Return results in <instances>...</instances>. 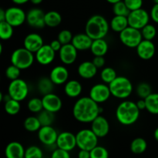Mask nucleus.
Returning a JSON list of instances; mask_svg holds the SVG:
<instances>
[{
	"label": "nucleus",
	"mask_w": 158,
	"mask_h": 158,
	"mask_svg": "<svg viewBox=\"0 0 158 158\" xmlns=\"http://www.w3.org/2000/svg\"><path fill=\"white\" fill-rule=\"evenodd\" d=\"M103 111L99 103L89 97H83L76 101L73 107V115L80 123H91V122Z\"/></svg>",
	"instance_id": "nucleus-1"
},
{
	"label": "nucleus",
	"mask_w": 158,
	"mask_h": 158,
	"mask_svg": "<svg viewBox=\"0 0 158 158\" xmlns=\"http://www.w3.org/2000/svg\"><path fill=\"white\" fill-rule=\"evenodd\" d=\"M140 110L137 103L131 100H123L117 106L116 110V118L120 124L131 126L138 120Z\"/></svg>",
	"instance_id": "nucleus-2"
},
{
	"label": "nucleus",
	"mask_w": 158,
	"mask_h": 158,
	"mask_svg": "<svg viewBox=\"0 0 158 158\" xmlns=\"http://www.w3.org/2000/svg\"><path fill=\"white\" fill-rule=\"evenodd\" d=\"M110 24L104 16L94 15L87 20L85 26V32L93 40L104 39L107 35Z\"/></svg>",
	"instance_id": "nucleus-3"
},
{
	"label": "nucleus",
	"mask_w": 158,
	"mask_h": 158,
	"mask_svg": "<svg viewBox=\"0 0 158 158\" xmlns=\"http://www.w3.org/2000/svg\"><path fill=\"white\" fill-rule=\"evenodd\" d=\"M109 85L111 95L120 100L127 99L131 95L134 89L132 83L127 77L117 76Z\"/></svg>",
	"instance_id": "nucleus-4"
},
{
	"label": "nucleus",
	"mask_w": 158,
	"mask_h": 158,
	"mask_svg": "<svg viewBox=\"0 0 158 158\" xmlns=\"http://www.w3.org/2000/svg\"><path fill=\"white\" fill-rule=\"evenodd\" d=\"M35 59L33 52L28 50L23 46L22 48L15 49L12 52L10 60L12 64L15 65L21 70H23L31 67L33 64Z\"/></svg>",
	"instance_id": "nucleus-5"
},
{
	"label": "nucleus",
	"mask_w": 158,
	"mask_h": 158,
	"mask_svg": "<svg viewBox=\"0 0 158 158\" xmlns=\"http://www.w3.org/2000/svg\"><path fill=\"white\" fill-rule=\"evenodd\" d=\"M77 148L80 150L90 151L98 145L99 137L90 129H83L76 134Z\"/></svg>",
	"instance_id": "nucleus-6"
},
{
	"label": "nucleus",
	"mask_w": 158,
	"mask_h": 158,
	"mask_svg": "<svg viewBox=\"0 0 158 158\" xmlns=\"http://www.w3.org/2000/svg\"><path fill=\"white\" fill-rule=\"evenodd\" d=\"M120 42L125 46L129 48H137L139 43L143 40L140 29L128 26L119 35Z\"/></svg>",
	"instance_id": "nucleus-7"
},
{
	"label": "nucleus",
	"mask_w": 158,
	"mask_h": 158,
	"mask_svg": "<svg viewBox=\"0 0 158 158\" xmlns=\"http://www.w3.org/2000/svg\"><path fill=\"white\" fill-rule=\"evenodd\" d=\"M8 94L12 99L21 102L28 97L29 86L23 79L11 80L8 86Z\"/></svg>",
	"instance_id": "nucleus-8"
},
{
	"label": "nucleus",
	"mask_w": 158,
	"mask_h": 158,
	"mask_svg": "<svg viewBox=\"0 0 158 158\" xmlns=\"http://www.w3.org/2000/svg\"><path fill=\"white\" fill-rule=\"evenodd\" d=\"M151 19L150 13L145 9H140L131 11L127 15L129 26L136 28L137 29H141L143 26L148 24Z\"/></svg>",
	"instance_id": "nucleus-9"
},
{
	"label": "nucleus",
	"mask_w": 158,
	"mask_h": 158,
	"mask_svg": "<svg viewBox=\"0 0 158 158\" xmlns=\"http://www.w3.org/2000/svg\"><path fill=\"white\" fill-rule=\"evenodd\" d=\"M111 93L109 85L106 83H97L89 89V97L97 103H105L110 97Z\"/></svg>",
	"instance_id": "nucleus-10"
},
{
	"label": "nucleus",
	"mask_w": 158,
	"mask_h": 158,
	"mask_svg": "<svg viewBox=\"0 0 158 158\" xmlns=\"http://www.w3.org/2000/svg\"><path fill=\"white\" fill-rule=\"evenodd\" d=\"M6 21L13 27H18L26 22V13L20 7L12 6L6 9Z\"/></svg>",
	"instance_id": "nucleus-11"
},
{
	"label": "nucleus",
	"mask_w": 158,
	"mask_h": 158,
	"mask_svg": "<svg viewBox=\"0 0 158 158\" xmlns=\"http://www.w3.org/2000/svg\"><path fill=\"white\" fill-rule=\"evenodd\" d=\"M38 138L43 145L46 147L56 145L59 134L56 130L50 126H42L38 131Z\"/></svg>",
	"instance_id": "nucleus-12"
},
{
	"label": "nucleus",
	"mask_w": 158,
	"mask_h": 158,
	"mask_svg": "<svg viewBox=\"0 0 158 158\" xmlns=\"http://www.w3.org/2000/svg\"><path fill=\"white\" fill-rule=\"evenodd\" d=\"M45 12L40 8L29 9L26 13V23L29 26L35 29H43L46 26Z\"/></svg>",
	"instance_id": "nucleus-13"
},
{
	"label": "nucleus",
	"mask_w": 158,
	"mask_h": 158,
	"mask_svg": "<svg viewBox=\"0 0 158 158\" xmlns=\"http://www.w3.org/2000/svg\"><path fill=\"white\" fill-rule=\"evenodd\" d=\"M56 148L66 150L69 152L73 151L76 147H77L76 134L69 132V131L60 133L56 143Z\"/></svg>",
	"instance_id": "nucleus-14"
},
{
	"label": "nucleus",
	"mask_w": 158,
	"mask_h": 158,
	"mask_svg": "<svg viewBox=\"0 0 158 158\" xmlns=\"http://www.w3.org/2000/svg\"><path fill=\"white\" fill-rule=\"evenodd\" d=\"M56 51L52 49L50 45L44 44L35 54L36 61L42 66L51 64L55 60Z\"/></svg>",
	"instance_id": "nucleus-15"
},
{
	"label": "nucleus",
	"mask_w": 158,
	"mask_h": 158,
	"mask_svg": "<svg viewBox=\"0 0 158 158\" xmlns=\"http://www.w3.org/2000/svg\"><path fill=\"white\" fill-rule=\"evenodd\" d=\"M77 52H78L77 49L72 43L63 45L60 50L59 51V57L60 61L65 65L73 64L77 60V55H78Z\"/></svg>",
	"instance_id": "nucleus-16"
},
{
	"label": "nucleus",
	"mask_w": 158,
	"mask_h": 158,
	"mask_svg": "<svg viewBox=\"0 0 158 158\" xmlns=\"http://www.w3.org/2000/svg\"><path fill=\"white\" fill-rule=\"evenodd\" d=\"M42 100H43V109L54 114L59 112L63 106V101L61 98L53 93L44 95L42 98Z\"/></svg>",
	"instance_id": "nucleus-17"
},
{
	"label": "nucleus",
	"mask_w": 158,
	"mask_h": 158,
	"mask_svg": "<svg viewBox=\"0 0 158 158\" xmlns=\"http://www.w3.org/2000/svg\"><path fill=\"white\" fill-rule=\"evenodd\" d=\"M137 56L141 60H149L155 55L156 47L152 40H143L136 48Z\"/></svg>",
	"instance_id": "nucleus-18"
},
{
	"label": "nucleus",
	"mask_w": 158,
	"mask_h": 158,
	"mask_svg": "<svg viewBox=\"0 0 158 158\" xmlns=\"http://www.w3.org/2000/svg\"><path fill=\"white\" fill-rule=\"evenodd\" d=\"M91 130L99 138H103L109 134L110 123L104 117L99 115L91 122Z\"/></svg>",
	"instance_id": "nucleus-19"
},
{
	"label": "nucleus",
	"mask_w": 158,
	"mask_h": 158,
	"mask_svg": "<svg viewBox=\"0 0 158 158\" xmlns=\"http://www.w3.org/2000/svg\"><path fill=\"white\" fill-rule=\"evenodd\" d=\"M43 45V37L35 32H31L26 35L23 40V46L33 53H35Z\"/></svg>",
	"instance_id": "nucleus-20"
},
{
	"label": "nucleus",
	"mask_w": 158,
	"mask_h": 158,
	"mask_svg": "<svg viewBox=\"0 0 158 158\" xmlns=\"http://www.w3.org/2000/svg\"><path fill=\"white\" fill-rule=\"evenodd\" d=\"M69 70L64 66H56L49 73V78L57 86L65 84L69 79Z\"/></svg>",
	"instance_id": "nucleus-21"
},
{
	"label": "nucleus",
	"mask_w": 158,
	"mask_h": 158,
	"mask_svg": "<svg viewBox=\"0 0 158 158\" xmlns=\"http://www.w3.org/2000/svg\"><path fill=\"white\" fill-rule=\"evenodd\" d=\"M98 68L92 61H84L79 65L77 73L81 78L84 80H90L97 73Z\"/></svg>",
	"instance_id": "nucleus-22"
},
{
	"label": "nucleus",
	"mask_w": 158,
	"mask_h": 158,
	"mask_svg": "<svg viewBox=\"0 0 158 158\" xmlns=\"http://www.w3.org/2000/svg\"><path fill=\"white\" fill-rule=\"evenodd\" d=\"M93 41L94 40L85 32L74 35L71 43L77 48L78 51H85L90 49Z\"/></svg>",
	"instance_id": "nucleus-23"
},
{
	"label": "nucleus",
	"mask_w": 158,
	"mask_h": 158,
	"mask_svg": "<svg viewBox=\"0 0 158 158\" xmlns=\"http://www.w3.org/2000/svg\"><path fill=\"white\" fill-rule=\"evenodd\" d=\"M24 147L17 141H12L8 143L5 149V154L8 158H23L25 157Z\"/></svg>",
	"instance_id": "nucleus-24"
},
{
	"label": "nucleus",
	"mask_w": 158,
	"mask_h": 158,
	"mask_svg": "<svg viewBox=\"0 0 158 158\" xmlns=\"http://www.w3.org/2000/svg\"><path fill=\"white\" fill-rule=\"evenodd\" d=\"M83 91L82 84L77 80H68L64 85V93L69 98L80 97Z\"/></svg>",
	"instance_id": "nucleus-25"
},
{
	"label": "nucleus",
	"mask_w": 158,
	"mask_h": 158,
	"mask_svg": "<svg viewBox=\"0 0 158 158\" xmlns=\"http://www.w3.org/2000/svg\"><path fill=\"white\" fill-rule=\"evenodd\" d=\"M109 46L104 39L94 40L90 47V51L94 56H104L108 52Z\"/></svg>",
	"instance_id": "nucleus-26"
},
{
	"label": "nucleus",
	"mask_w": 158,
	"mask_h": 158,
	"mask_svg": "<svg viewBox=\"0 0 158 158\" xmlns=\"http://www.w3.org/2000/svg\"><path fill=\"white\" fill-rule=\"evenodd\" d=\"M110 26L113 31L120 33V32L124 30L127 27L129 26L127 16L115 15L111 19L110 23Z\"/></svg>",
	"instance_id": "nucleus-27"
},
{
	"label": "nucleus",
	"mask_w": 158,
	"mask_h": 158,
	"mask_svg": "<svg viewBox=\"0 0 158 158\" xmlns=\"http://www.w3.org/2000/svg\"><path fill=\"white\" fill-rule=\"evenodd\" d=\"M54 83L49 77H41L37 83V89L43 96L52 93L54 89Z\"/></svg>",
	"instance_id": "nucleus-28"
},
{
	"label": "nucleus",
	"mask_w": 158,
	"mask_h": 158,
	"mask_svg": "<svg viewBox=\"0 0 158 158\" xmlns=\"http://www.w3.org/2000/svg\"><path fill=\"white\" fill-rule=\"evenodd\" d=\"M62 19V15L56 11H49L45 14V23L48 27H57L61 24Z\"/></svg>",
	"instance_id": "nucleus-29"
},
{
	"label": "nucleus",
	"mask_w": 158,
	"mask_h": 158,
	"mask_svg": "<svg viewBox=\"0 0 158 158\" xmlns=\"http://www.w3.org/2000/svg\"><path fill=\"white\" fill-rule=\"evenodd\" d=\"M131 151L134 154H142L147 151L148 143L146 140L142 137H137L134 139L131 143Z\"/></svg>",
	"instance_id": "nucleus-30"
},
{
	"label": "nucleus",
	"mask_w": 158,
	"mask_h": 158,
	"mask_svg": "<svg viewBox=\"0 0 158 158\" xmlns=\"http://www.w3.org/2000/svg\"><path fill=\"white\" fill-rule=\"evenodd\" d=\"M146 110L151 114L158 115V93H151L147 98Z\"/></svg>",
	"instance_id": "nucleus-31"
},
{
	"label": "nucleus",
	"mask_w": 158,
	"mask_h": 158,
	"mask_svg": "<svg viewBox=\"0 0 158 158\" xmlns=\"http://www.w3.org/2000/svg\"><path fill=\"white\" fill-rule=\"evenodd\" d=\"M23 126H24L25 129L29 132H36L41 128L42 124L38 117L30 116L24 120Z\"/></svg>",
	"instance_id": "nucleus-32"
},
{
	"label": "nucleus",
	"mask_w": 158,
	"mask_h": 158,
	"mask_svg": "<svg viewBox=\"0 0 158 158\" xmlns=\"http://www.w3.org/2000/svg\"><path fill=\"white\" fill-rule=\"evenodd\" d=\"M4 108L5 111L9 115L15 116L19 113L20 110H21V105H20V102L16 100L11 98L8 101L5 102Z\"/></svg>",
	"instance_id": "nucleus-33"
},
{
	"label": "nucleus",
	"mask_w": 158,
	"mask_h": 158,
	"mask_svg": "<svg viewBox=\"0 0 158 158\" xmlns=\"http://www.w3.org/2000/svg\"><path fill=\"white\" fill-rule=\"evenodd\" d=\"M14 27L6 21L0 22V38L2 40H9L13 35Z\"/></svg>",
	"instance_id": "nucleus-34"
},
{
	"label": "nucleus",
	"mask_w": 158,
	"mask_h": 158,
	"mask_svg": "<svg viewBox=\"0 0 158 158\" xmlns=\"http://www.w3.org/2000/svg\"><path fill=\"white\" fill-rule=\"evenodd\" d=\"M54 113L48 111L43 109L41 112L38 114V118L41 123L42 126H50L53 123L55 120V115Z\"/></svg>",
	"instance_id": "nucleus-35"
},
{
	"label": "nucleus",
	"mask_w": 158,
	"mask_h": 158,
	"mask_svg": "<svg viewBox=\"0 0 158 158\" xmlns=\"http://www.w3.org/2000/svg\"><path fill=\"white\" fill-rule=\"evenodd\" d=\"M117 77V72L112 67H105L100 73V78L103 83L110 84Z\"/></svg>",
	"instance_id": "nucleus-36"
},
{
	"label": "nucleus",
	"mask_w": 158,
	"mask_h": 158,
	"mask_svg": "<svg viewBox=\"0 0 158 158\" xmlns=\"http://www.w3.org/2000/svg\"><path fill=\"white\" fill-rule=\"evenodd\" d=\"M27 108L30 112L33 114H39L43 110V100L38 97H33L28 102Z\"/></svg>",
	"instance_id": "nucleus-37"
},
{
	"label": "nucleus",
	"mask_w": 158,
	"mask_h": 158,
	"mask_svg": "<svg viewBox=\"0 0 158 158\" xmlns=\"http://www.w3.org/2000/svg\"><path fill=\"white\" fill-rule=\"evenodd\" d=\"M142 36H143V40H153L155 38L156 35H157V29L156 27L152 24H147L146 26H143L141 29Z\"/></svg>",
	"instance_id": "nucleus-38"
},
{
	"label": "nucleus",
	"mask_w": 158,
	"mask_h": 158,
	"mask_svg": "<svg viewBox=\"0 0 158 158\" xmlns=\"http://www.w3.org/2000/svg\"><path fill=\"white\" fill-rule=\"evenodd\" d=\"M136 92H137V96L140 98L145 99L152 93V89H151V86H150L149 83L142 82L137 85Z\"/></svg>",
	"instance_id": "nucleus-39"
},
{
	"label": "nucleus",
	"mask_w": 158,
	"mask_h": 158,
	"mask_svg": "<svg viewBox=\"0 0 158 158\" xmlns=\"http://www.w3.org/2000/svg\"><path fill=\"white\" fill-rule=\"evenodd\" d=\"M113 12L115 15H123L127 16L131 12V10L128 9L127 5L123 1H120L114 4L113 6Z\"/></svg>",
	"instance_id": "nucleus-40"
},
{
	"label": "nucleus",
	"mask_w": 158,
	"mask_h": 158,
	"mask_svg": "<svg viewBox=\"0 0 158 158\" xmlns=\"http://www.w3.org/2000/svg\"><path fill=\"white\" fill-rule=\"evenodd\" d=\"M43 157V153L39 147L30 146L26 149L25 157L26 158H42Z\"/></svg>",
	"instance_id": "nucleus-41"
},
{
	"label": "nucleus",
	"mask_w": 158,
	"mask_h": 158,
	"mask_svg": "<svg viewBox=\"0 0 158 158\" xmlns=\"http://www.w3.org/2000/svg\"><path fill=\"white\" fill-rule=\"evenodd\" d=\"M91 158H108L109 152L105 148L102 146H96L90 151Z\"/></svg>",
	"instance_id": "nucleus-42"
},
{
	"label": "nucleus",
	"mask_w": 158,
	"mask_h": 158,
	"mask_svg": "<svg viewBox=\"0 0 158 158\" xmlns=\"http://www.w3.org/2000/svg\"><path fill=\"white\" fill-rule=\"evenodd\" d=\"M6 76L9 80H14L19 78L20 74H21V69L19 67L15 66V65L12 64L8 66L6 69Z\"/></svg>",
	"instance_id": "nucleus-43"
},
{
	"label": "nucleus",
	"mask_w": 158,
	"mask_h": 158,
	"mask_svg": "<svg viewBox=\"0 0 158 158\" xmlns=\"http://www.w3.org/2000/svg\"><path fill=\"white\" fill-rule=\"evenodd\" d=\"M73 38V35L72 32L68 29H63V30L60 31L58 34V37H57V39L63 45L72 43Z\"/></svg>",
	"instance_id": "nucleus-44"
},
{
	"label": "nucleus",
	"mask_w": 158,
	"mask_h": 158,
	"mask_svg": "<svg viewBox=\"0 0 158 158\" xmlns=\"http://www.w3.org/2000/svg\"><path fill=\"white\" fill-rule=\"evenodd\" d=\"M123 2L131 11L140 9L143 6V0H123Z\"/></svg>",
	"instance_id": "nucleus-45"
},
{
	"label": "nucleus",
	"mask_w": 158,
	"mask_h": 158,
	"mask_svg": "<svg viewBox=\"0 0 158 158\" xmlns=\"http://www.w3.org/2000/svg\"><path fill=\"white\" fill-rule=\"evenodd\" d=\"M51 157L52 158H69L70 154L69 151L57 148L52 152Z\"/></svg>",
	"instance_id": "nucleus-46"
},
{
	"label": "nucleus",
	"mask_w": 158,
	"mask_h": 158,
	"mask_svg": "<svg viewBox=\"0 0 158 158\" xmlns=\"http://www.w3.org/2000/svg\"><path fill=\"white\" fill-rule=\"evenodd\" d=\"M92 62L98 69L103 68L106 63L104 56H94V58L93 59Z\"/></svg>",
	"instance_id": "nucleus-47"
},
{
	"label": "nucleus",
	"mask_w": 158,
	"mask_h": 158,
	"mask_svg": "<svg viewBox=\"0 0 158 158\" xmlns=\"http://www.w3.org/2000/svg\"><path fill=\"white\" fill-rule=\"evenodd\" d=\"M151 19L155 23L158 24V4H154L151 8V12H150Z\"/></svg>",
	"instance_id": "nucleus-48"
},
{
	"label": "nucleus",
	"mask_w": 158,
	"mask_h": 158,
	"mask_svg": "<svg viewBox=\"0 0 158 158\" xmlns=\"http://www.w3.org/2000/svg\"><path fill=\"white\" fill-rule=\"evenodd\" d=\"M49 45H50L51 47L52 48V49H53L54 51H56V52H59V51L60 50V49H61L62 46H63V44L60 43V40H59L58 39H57V40H52Z\"/></svg>",
	"instance_id": "nucleus-49"
},
{
	"label": "nucleus",
	"mask_w": 158,
	"mask_h": 158,
	"mask_svg": "<svg viewBox=\"0 0 158 158\" xmlns=\"http://www.w3.org/2000/svg\"><path fill=\"white\" fill-rule=\"evenodd\" d=\"M79 158H91L90 151H86V150H80L78 153Z\"/></svg>",
	"instance_id": "nucleus-50"
},
{
	"label": "nucleus",
	"mask_w": 158,
	"mask_h": 158,
	"mask_svg": "<svg viewBox=\"0 0 158 158\" xmlns=\"http://www.w3.org/2000/svg\"><path fill=\"white\" fill-rule=\"evenodd\" d=\"M137 106L139 108L140 110H146V101H145V99H141L137 100Z\"/></svg>",
	"instance_id": "nucleus-51"
},
{
	"label": "nucleus",
	"mask_w": 158,
	"mask_h": 158,
	"mask_svg": "<svg viewBox=\"0 0 158 158\" xmlns=\"http://www.w3.org/2000/svg\"><path fill=\"white\" fill-rule=\"evenodd\" d=\"M12 2L15 3V5H18V6H21V5L26 4L28 2H30V0H12Z\"/></svg>",
	"instance_id": "nucleus-52"
},
{
	"label": "nucleus",
	"mask_w": 158,
	"mask_h": 158,
	"mask_svg": "<svg viewBox=\"0 0 158 158\" xmlns=\"http://www.w3.org/2000/svg\"><path fill=\"white\" fill-rule=\"evenodd\" d=\"M6 21V10L3 9H0V22Z\"/></svg>",
	"instance_id": "nucleus-53"
},
{
	"label": "nucleus",
	"mask_w": 158,
	"mask_h": 158,
	"mask_svg": "<svg viewBox=\"0 0 158 158\" xmlns=\"http://www.w3.org/2000/svg\"><path fill=\"white\" fill-rule=\"evenodd\" d=\"M43 0H30V2L32 4L35 5V6H38V5L41 4L43 2Z\"/></svg>",
	"instance_id": "nucleus-54"
},
{
	"label": "nucleus",
	"mask_w": 158,
	"mask_h": 158,
	"mask_svg": "<svg viewBox=\"0 0 158 158\" xmlns=\"http://www.w3.org/2000/svg\"><path fill=\"white\" fill-rule=\"evenodd\" d=\"M154 139L156 140V141L158 142V127L156 128L155 131H154Z\"/></svg>",
	"instance_id": "nucleus-55"
},
{
	"label": "nucleus",
	"mask_w": 158,
	"mask_h": 158,
	"mask_svg": "<svg viewBox=\"0 0 158 158\" xmlns=\"http://www.w3.org/2000/svg\"><path fill=\"white\" fill-rule=\"evenodd\" d=\"M106 2H109V3H110V4H115V3H117V2H120V1H121V0H106Z\"/></svg>",
	"instance_id": "nucleus-56"
},
{
	"label": "nucleus",
	"mask_w": 158,
	"mask_h": 158,
	"mask_svg": "<svg viewBox=\"0 0 158 158\" xmlns=\"http://www.w3.org/2000/svg\"><path fill=\"white\" fill-rule=\"evenodd\" d=\"M153 1H154V2L155 4H158V0H153Z\"/></svg>",
	"instance_id": "nucleus-57"
}]
</instances>
